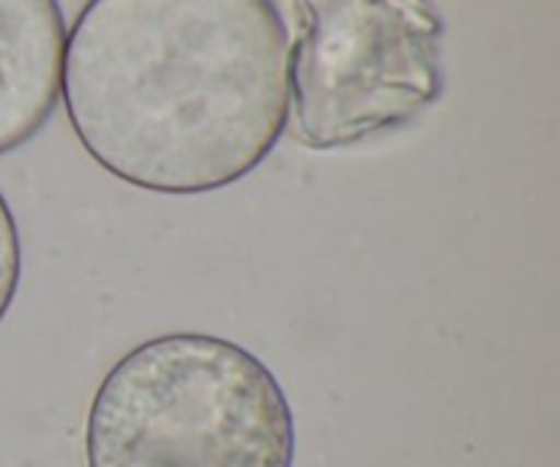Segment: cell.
Segmentation results:
<instances>
[{
    "instance_id": "obj_1",
    "label": "cell",
    "mask_w": 560,
    "mask_h": 467,
    "mask_svg": "<svg viewBox=\"0 0 560 467\" xmlns=\"http://www.w3.org/2000/svg\"><path fill=\"white\" fill-rule=\"evenodd\" d=\"M290 36L271 0H88L60 96L88 156L156 195L246 178L290 115Z\"/></svg>"
},
{
    "instance_id": "obj_2",
    "label": "cell",
    "mask_w": 560,
    "mask_h": 467,
    "mask_svg": "<svg viewBox=\"0 0 560 467\" xmlns=\"http://www.w3.org/2000/svg\"><path fill=\"white\" fill-rule=\"evenodd\" d=\"M293 410L277 375L211 334L137 345L88 410V467H293Z\"/></svg>"
},
{
    "instance_id": "obj_4",
    "label": "cell",
    "mask_w": 560,
    "mask_h": 467,
    "mask_svg": "<svg viewBox=\"0 0 560 467\" xmlns=\"http://www.w3.org/2000/svg\"><path fill=\"white\" fill-rule=\"evenodd\" d=\"M63 52L58 0H0V156L33 140L49 120Z\"/></svg>"
},
{
    "instance_id": "obj_3",
    "label": "cell",
    "mask_w": 560,
    "mask_h": 467,
    "mask_svg": "<svg viewBox=\"0 0 560 467\" xmlns=\"http://www.w3.org/2000/svg\"><path fill=\"white\" fill-rule=\"evenodd\" d=\"M290 107L301 145L337 151L419 118L446 85L435 0H293Z\"/></svg>"
},
{
    "instance_id": "obj_5",
    "label": "cell",
    "mask_w": 560,
    "mask_h": 467,
    "mask_svg": "<svg viewBox=\"0 0 560 467\" xmlns=\"http://www.w3.org/2000/svg\"><path fill=\"white\" fill-rule=\"evenodd\" d=\"M22 277V246L14 213L0 195V323L9 315Z\"/></svg>"
}]
</instances>
